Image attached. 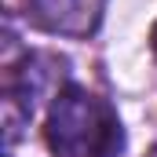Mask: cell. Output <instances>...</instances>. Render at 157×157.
Instances as JSON below:
<instances>
[{
	"label": "cell",
	"instance_id": "cell-1",
	"mask_svg": "<svg viewBox=\"0 0 157 157\" xmlns=\"http://www.w3.org/2000/svg\"><path fill=\"white\" fill-rule=\"evenodd\" d=\"M44 135L55 157H117L124 150V128L113 106L80 84L55 91Z\"/></svg>",
	"mask_w": 157,
	"mask_h": 157
},
{
	"label": "cell",
	"instance_id": "cell-2",
	"mask_svg": "<svg viewBox=\"0 0 157 157\" xmlns=\"http://www.w3.org/2000/svg\"><path fill=\"white\" fill-rule=\"evenodd\" d=\"M106 0H29V15L40 29L62 37H88L99 29Z\"/></svg>",
	"mask_w": 157,
	"mask_h": 157
},
{
	"label": "cell",
	"instance_id": "cell-3",
	"mask_svg": "<svg viewBox=\"0 0 157 157\" xmlns=\"http://www.w3.org/2000/svg\"><path fill=\"white\" fill-rule=\"evenodd\" d=\"M150 51H154V59H157V22H154V29H150Z\"/></svg>",
	"mask_w": 157,
	"mask_h": 157
},
{
	"label": "cell",
	"instance_id": "cell-4",
	"mask_svg": "<svg viewBox=\"0 0 157 157\" xmlns=\"http://www.w3.org/2000/svg\"><path fill=\"white\" fill-rule=\"evenodd\" d=\"M154 157H157V154H154Z\"/></svg>",
	"mask_w": 157,
	"mask_h": 157
}]
</instances>
